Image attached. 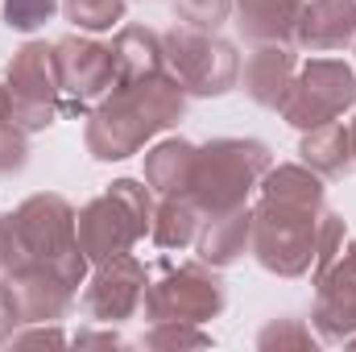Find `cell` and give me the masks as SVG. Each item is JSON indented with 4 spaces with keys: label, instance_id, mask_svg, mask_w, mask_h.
Returning <instances> with one entry per match:
<instances>
[{
    "label": "cell",
    "instance_id": "1",
    "mask_svg": "<svg viewBox=\"0 0 356 352\" xmlns=\"http://www.w3.org/2000/svg\"><path fill=\"white\" fill-rule=\"evenodd\" d=\"M186 112V91L170 71L116 83V91L88 112L83 145L95 162H124L145 150L149 137L175 129Z\"/></svg>",
    "mask_w": 356,
    "mask_h": 352
},
{
    "label": "cell",
    "instance_id": "2",
    "mask_svg": "<svg viewBox=\"0 0 356 352\" xmlns=\"http://www.w3.org/2000/svg\"><path fill=\"white\" fill-rule=\"evenodd\" d=\"M0 253H4V273L25 265H46L75 290L91 273L88 253L79 249L75 237V207L54 191H38L21 199L13 211H0Z\"/></svg>",
    "mask_w": 356,
    "mask_h": 352
},
{
    "label": "cell",
    "instance_id": "3",
    "mask_svg": "<svg viewBox=\"0 0 356 352\" xmlns=\"http://www.w3.org/2000/svg\"><path fill=\"white\" fill-rule=\"evenodd\" d=\"M269 166H273V154H269L266 141H257V137H211L207 145L195 150V170H191L186 191L203 216H220V211L249 203V195L261 186Z\"/></svg>",
    "mask_w": 356,
    "mask_h": 352
},
{
    "label": "cell",
    "instance_id": "4",
    "mask_svg": "<svg viewBox=\"0 0 356 352\" xmlns=\"http://www.w3.org/2000/svg\"><path fill=\"white\" fill-rule=\"evenodd\" d=\"M154 220V191L145 178H116L108 182L91 203L75 211V237L88 262H108L120 253H133L137 241H145Z\"/></svg>",
    "mask_w": 356,
    "mask_h": 352
},
{
    "label": "cell",
    "instance_id": "5",
    "mask_svg": "<svg viewBox=\"0 0 356 352\" xmlns=\"http://www.w3.org/2000/svg\"><path fill=\"white\" fill-rule=\"evenodd\" d=\"M323 207L261 195V203L253 207V257H257V265L273 278H307L319 257Z\"/></svg>",
    "mask_w": 356,
    "mask_h": 352
},
{
    "label": "cell",
    "instance_id": "6",
    "mask_svg": "<svg viewBox=\"0 0 356 352\" xmlns=\"http://www.w3.org/2000/svg\"><path fill=\"white\" fill-rule=\"evenodd\" d=\"M162 50H166V71L182 83L186 95L211 99V95L232 91L241 79V54L216 29L178 21L162 33Z\"/></svg>",
    "mask_w": 356,
    "mask_h": 352
},
{
    "label": "cell",
    "instance_id": "7",
    "mask_svg": "<svg viewBox=\"0 0 356 352\" xmlns=\"http://www.w3.org/2000/svg\"><path fill=\"white\" fill-rule=\"evenodd\" d=\"M0 83H4L13 125H21L25 133H46L58 120L63 91H58V71H54V46L25 42L21 50H13Z\"/></svg>",
    "mask_w": 356,
    "mask_h": 352
},
{
    "label": "cell",
    "instance_id": "8",
    "mask_svg": "<svg viewBox=\"0 0 356 352\" xmlns=\"http://www.w3.org/2000/svg\"><path fill=\"white\" fill-rule=\"evenodd\" d=\"M228 290L224 278L216 273V265L207 262H182V265H162L158 278H149L145 290V319H178V323H207L224 311Z\"/></svg>",
    "mask_w": 356,
    "mask_h": 352
},
{
    "label": "cell",
    "instance_id": "9",
    "mask_svg": "<svg viewBox=\"0 0 356 352\" xmlns=\"http://www.w3.org/2000/svg\"><path fill=\"white\" fill-rule=\"evenodd\" d=\"M348 108H356V71L344 58H311L307 67H298L286 99L277 104L282 120L298 133L340 120Z\"/></svg>",
    "mask_w": 356,
    "mask_h": 352
},
{
    "label": "cell",
    "instance_id": "10",
    "mask_svg": "<svg viewBox=\"0 0 356 352\" xmlns=\"http://www.w3.org/2000/svg\"><path fill=\"white\" fill-rule=\"evenodd\" d=\"M54 71H58V91H63V112L71 116H88L91 108H99L116 91L112 42L88 38L83 29L54 42Z\"/></svg>",
    "mask_w": 356,
    "mask_h": 352
},
{
    "label": "cell",
    "instance_id": "11",
    "mask_svg": "<svg viewBox=\"0 0 356 352\" xmlns=\"http://www.w3.org/2000/svg\"><path fill=\"white\" fill-rule=\"evenodd\" d=\"M145 290H149V265L133 253L95 262L83 282V315L91 323H124L133 315H141L145 307Z\"/></svg>",
    "mask_w": 356,
    "mask_h": 352
},
{
    "label": "cell",
    "instance_id": "12",
    "mask_svg": "<svg viewBox=\"0 0 356 352\" xmlns=\"http://www.w3.org/2000/svg\"><path fill=\"white\" fill-rule=\"evenodd\" d=\"M315 282V311L311 323L319 332V340L327 344H348L356 336V241H348L336 262L323 273L311 278Z\"/></svg>",
    "mask_w": 356,
    "mask_h": 352
},
{
    "label": "cell",
    "instance_id": "13",
    "mask_svg": "<svg viewBox=\"0 0 356 352\" xmlns=\"http://www.w3.org/2000/svg\"><path fill=\"white\" fill-rule=\"evenodd\" d=\"M8 290H13V303H17V315L21 323H58L71 303H75V286L63 282L54 269L46 265H25V269H13L4 273Z\"/></svg>",
    "mask_w": 356,
    "mask_h": 352
},
{
    "label": "cell",
    "instance_id": "14",
    "mask_svg": "<svg viewBox=\"0 0 356 352\" xmlns=\"http://www.w3.org/2000/svg\"><path fill=\"white\" fill-rule=\"evenodd\" d=\"M356 42V0H307L294 25V46L307 54L348 50Z\"/></svg>",
    "mask_w": 356,
    "mask_h": 352
},
{
    "label": "cell",
    "instance_id": "15",
    "mask_svg": "<svg viewBox=\"0 0 356 352\" xmlns=\"http://www.w3.org/2000/svg\"><path fill=\"white\" fill-rule=\"evenodd\" d=\"M294 71H298V58H294V46L290 42H257L253 54L245 58L236 83L245 88V95L253 104L277 112V104L286 99V91L294 83Z\"/></svg>",
    "mask_w": 356,
    "mask_h": 352
},
{
    "label": "cell",
    "instance_id": "16",
    "mask_svg": "<svg viewBox=\"0 0 356 352\" xmlns=\"http://www.w3.org/2000/svg\"><path fill=\"white\" fill-rule=\"evenodd\" d=\"M195 249H199V262L216 265V269H228V265L241 262L245 253H253V207L241 203L232 211L203 216Z\"/></svg>",
    "mask_w": 356,
    "mask_h": 352
},
{
    "label": "cell",
    "instance_id": "17",
    "mask_svg": "<svg viewBox=\"0 0 356 352\" xmlns=\"http://www.w3.org/2000/svg\"><path fill=\"white\" fill-rule=\"evenodd\" d=\"M307 0H232V17L241 38L257 42H290L294 46V25Z\"/></svg>",
    "mask_w": 356,
    "mask_h": 352
},
{
    "label": "cell",
    "instance_id": "18",
    "mask_svg": "<svg viewBox=\"0 0 356 352\" xmlns=\"http://www.w3.org/2000/svg\"><path fill=\"white\" fill-rule=\"evenodd\" d=\"M112 58H116V83L158 75V71H166L162 33L149 29V25H120L116 38H112Z\"/></svg>",
    "mask_w": 356,
    "mask_h": 352
},
{
    "label": "cell",
    "instance_id": "19",
    "mask_svg": "<svg viewBox=\"0 0 356 352\" xmlns=\"http://www.w3.org/2000/svg\"><path fill=\"white\" fill-rule=\"evenodd\" d=\"M298 158H302V166H311L319 178L353 175L356 158H353L348 125L327 120V125H319V129H307V133H302V141H298Z\"/></svg>",
    "mask_w": 356,
    "mask_h": 352
},
{
    "label": "cell",
    "instance_id": "20",
    "mask_svg": "<svg viewBox=\"0 0 356 352\" xmlns=\"http://www.w3.org/2000/svg\"><path fill=\"white\" fill-rule=\"evenodd\" d=\"M199 228H203V211H199V203L191 199V191L158 195L154 220H149V241H154L158 249H170V253H175V249L195 245Z\"/></svg>",
    "mask_w": 356,
    "mask_h": 352
},
{
    "label": "cell",
    "instance_id": "21",
    "mask_svg": "<svg viewBox=\"0 0 356 352\" xmlns=\"http://www.w3.org/2000/svg\"><path fill=\"white\" fill-rule=\"evenodd\" d=\"M195 150L186 137H166L145 154V182L154 195H175L191 186V170H195Z\"/></svg>",
    "mask_w": 356,
    "mask_h": 352
},
{
    "label": "cell",
    "instance_id": "22",
    "mask_svg": "<svg viewBox=\"0 0 356 352\" xmlns=\"http://www.w3.org/2000/svg\"><path fill=\"white\" fill-rule=\"evenodd\" d=\"M257 191L269 195V199H286V203H315V207H323V178L315 175L311 166H302V162L269 166Z\"/></svg>",
    "mask_w": 356,
    "mask_h": 352
},
{
    "label": "cell",
    "instance_id": "23",
    "mask_svg": "<svg viewBox=\"0 0 356 352\" xmlns=\"http://www.w3.org/2000/svg\"><path fill=\"white\" fill-rule=\"evenodd\" d=\"M63 13L75 29L83 33H104L116 29L129 13V0H63Z\"/></svg>",
    "mask_w": 356,
    "mask_h": 352
},
{
    "label": "cell",
    "instance_id": "24",
    "mask_svg": "<svg viewBox=\"0 0 356 352\" xmlns=\"http://www.w3.org/2000/svg\"><path fill=\"white\" fill-rule=\"evenodd\" d=\"M145 349H211V336L203 323H178V319H158L145 332Z\"/></svg>",
    "mask_w": 356,
    "mask_h": 352
},
{
    "label": "cell",
    "instance_id": "25",
    "mask_svg": "<svg viewBox=\"0 0 356 352\" xmlns=\"http://www.w3.org/2000/svg\"><path fill=\"white\" fill-rule=\"evenodd\" d=\"M319 344V332H311L302 319H273L261 328V336H257V349L266 352H282V349H315Z\"/></svg>",
    "mask_w": 356,
    "mask_h": 352
},
{
    "label": "cell",
    "instance_id": "26",
    "mask_svg": "<svg viewBox=\"0 0 356 352\" xmlns=\"http://www.w3.org/2000/svg\"><path fill=\"white\" fill-rule=\"evenodd\" d=\"M63 8V0H4V25L17 33H33L46 21H54V13Z\"/></svg>",
    "mask_w": 356,
    "mask_h": 352
},
{
    "label": "cell",
    "instance_id": "27",
    "mask_svg": "<svg viewBox=\"0 0 356 352\" xmlns=\"http://www.w3.org/2000/svg\"><path fill=\"white\" fill-rule=\"evenodd\" d=\"M170 4L178 21L199 25V29H220L232 17V0H170Z\"/></svg>",
    "mask_w": 356,
    "mask_h": 352
},
{
    "label": "cell",
    "instance_id": "28",
    "mask_svg": "<svg viewBox=\"0 0 356 352\" xmlns=\"http://www.w3.org/2000/svg\"><path fill=\"white\" fill-rule=\"evenodd\" d=\"M344 216H336V211H327L323 207V220H319V257H315V269H311V278L315 273H323L327 265L336 262V253L344 249Z\"/></svg>",
    "mask_w": 356,
    "mask_h": 352
},
{
    "label": "cell",
    "instance_id": "29",
    "mask_svg": "<svg viewBox=\"0 0 356 352\" xmlns=\"http://www.w3.org/2000/svg\"><path fill=\"white\" fill-rule=\"evenodd\" d=\"M17 328H21V315H17V303H13L8 282L0 278V344H13Z\"/></svg>",
    "mask_w": 356,
    "mask_h": 352
},
{
    "label": "cell",
    "instance_id": "30",
    "mask_svg": "<svg viewBox=\"0 0 356 352\" xmlns=\"http://www.w3.org/2000/svg\"><path fill=\"white\" fill-rule=\"evenodd\" d=\"M91 344H104V349H120L124 340H120V336L112 332V323H108L104 332H79V336H75V349H91Z\"/></svg>",
    "mask_w": 356,
    "mask_h": 352
},
{
    "label": "cell",
    "instance_id": "31",
    "mask_svg": "<svg viewBox=\"0 0 356 352\" xmlns=\"http://www.w3.org/2000/svg\"><path fill=\"white\" fill-rule=\"evenodd\" d=\"M348 137H353V158H356V116L348 120Z\"/></svg>",
    "mask_w": 356,
    "mask_h": 352
},
{
    "label": "cell",
    "instance_id": "32",
    "mask_svg": "<svg viewBox=\"0 0 356 352\" xmlns=\"http://www.w3.org/2000/svg\"><path fill=\"white\" fill-rule=\"evenodd\" d=\"M0 278H4V253H0Z\"/></svg>",
    "mask_w": 356,
    "mask_h": 352
},
{
    "label": "cell",
    "instance_id": "33",
    "mask_svg": "<svg viewBox=\"0 0 356 352\" xmlns=\"http://www.w3.org/2000/svg\"><path fill=\"white\" fill-rule=\"evenodd\" d=\"M348 349H356V336H353V340H348Z\"/></svg>",
    "mask_w": 356,
    "mask_h": 352
},
{
    "label": "cell",
    "instance_id": "34",
    "mask_svg": "<svg viewBox=\"0 0 356 352\" xmlns=\"http://www.w3.org/2000/svg\"><path fill=\"white\" fill-rule=\"evenodd\" d=\"M353 46H356V42H353Z\"/></svg>",
    "mask_w": 356,
    "mask_h": 352
}]
</instances>
